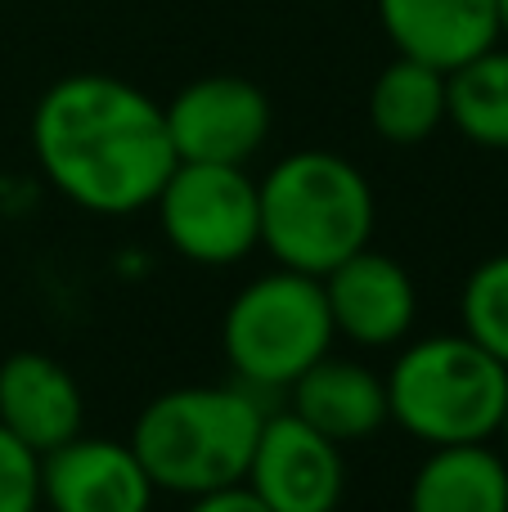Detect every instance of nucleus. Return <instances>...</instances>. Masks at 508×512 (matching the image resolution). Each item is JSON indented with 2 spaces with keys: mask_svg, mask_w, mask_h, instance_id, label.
Returning a JSON list of instances; mask_svg holds the SVG:
<instances>
[{
  "mask_svg": "<svg viewBox=\"0 0 508 512\" xmlns=\"http://www.w3.org/2000/svg\"><path fill=\"white\" fill-rule=\"evenodd\" d=\"M32 153L45 180L95 216L153 207L176 167L162 104L108 72H72L36 99Z\"/></svg>",
  "mask_w": 508,
  "mask_h": 512,
  "instance_id": "obj_1",
  "label": "nucleus"
},
{
  "mask_svg": "<svg viewBox=\"0 0 508 512\" xmlns=\"http://www.w3.org/2000/svg\"><path fill=\"white\" fill-rule=\"evenodd\" d=\"M261 248L284 270L324 274L374 239V189L351 158L302 149L279 158L257 185Z\"/></svg>",
  "mask_w": 508,
  "mask_h": 512,
  "instance_id": "obj_2",
  "label": "nucleus"
},
{
  "mask_svg": "<svg viewBox=\"0 0 508 512\" xmlns=\"http://www.w3.org/2000/svg\"><path fill=\"white\" fill-rule=\"evenodd\" d=\"M261 423L266 409L243 387H176L140 409L131 450L153 490L194 499L248 477Z\"/></svg>",
  "mask_w": 508,
  "mask_h": 512,
  "instance_id": "obj_3",
  "label": "nucleus"
},
{
  "mask_svg": "<svg viewBox=\"0 0 508 512\" xmlns=\"http://www.w3.org/2000/svg\"><path fill=\"white\" fill-rule=\"evenodd\" d=\"M387 423L423 445H473L500 432L508 369L468 333L410 342L387 373Z\"/></svg>",
  "mask_w": 508,
  "mask_h": 512,
  "instance_id": "obj_4",
  "label": "nucleus"
},
{
  "mask_svg": "<svg viewBox=\"0 0 508 512\" xmlns=\"http://www.w3.org/2000/svg\"><path fill=\"white\" fill-rule=\"evenodd\" d=\"M324 283L279 265L275 274L243 283L221 319V351L248 387H293L333 346Z\"/></svg>",
  "mask_w": 508,
  "mask_h": 512,
  "instance_id": "obj_5",
  "label": "nucleus"
},
{
  "mask_svg": "<svg viewBox=\"0 0 508 512\" xmlns=\"http://www.w3.org/2000/svg\"><path fill=\"white\" fill-rule=\"evenodd\" d=\"M162 239L194 265H234L261 243V203L248 167L176 162L158 198Z\"/></svg>",
  "mask_w": 508,
  "mask_h": 512,
  "instance_id": "obj_6",
  "label": "nucleus"
},
{
  "mask_svg": "<svg viewBox=\"0 0 508 512\" xmlns=\"http://www.w3.org/2000/svg\"><path fill=\"white\" fill-rule=\"evenodd\" d=\"M176 162H230L248 167L270 135V99L257 81L212 72L162 104Z\"/></svg>",
  "mask_w": 508,
  "mask_h": 512,
  "instance_id": "obj_7",
  "label": "nucleus"
},
{
  "mask_svg": "<svg viewBox=\"0 0 508 512\" xmlns=\"http://www.w3.org/2000/svg\"><path fill=\"white\" fill-rule=\"evenodd\" d=\"M243 486L270 512H338L347 490L342 445L288 409L261 423Z\"/></svg>",
  "mask_w": 508,
  "mask_h": 512,
  "instance_id": "obj_8",
  "label": "nucleus"
},
{
  "mask_svg": "<svg viewBox=\"0 0 508 512\" xmlns=\"http://www.w3.org/2000/svg\"><path fill=\"white\" fill-rule=\"evenodd\" d=\"M324 301H329L333 333L351 346L383 351L410 337L419 319V288L396 256L360 248L324 274Z\"/></svg>",
  "mask_w": 508,
  "mask_h": 512,
  "instance_id": "obj_9",
  "label": "nucleus"
},
{
  "mask_svg": "<svg viewBox=\"0 0 508 512\" xmlns=\"http://www.w3.org/2000/svg\"><path fill=\"white\" fill-rule=\"evenodd\" d=\"M153 481L135 459L131 441L72 436L41 454V504L45 512H149Z\"/></svg>",
  "mask_w": 508,
  "mask_h": 512,
  "instance_id": "obj_10",
  "label": "nucleus"
},
{
  "mask_svg": "<svg viewBox=\"0 0 508 512\" xmlns=\"http://www.w3.org/2000/svg\"><path fill=\"white\" fill-rule=\"evenodd\" d=\"M378 23L396 54L437 72H450L500 45L495 0H378Z\"/></svg>",
  "mask_w": 508,
  "mask_h": 512,
  "instance_id": "obj_11",
  "label": "nucleus"
},
{
  "mask_svg": "<svg viewBox=\"0 0 508 512\" xmlns=\"http://www.w3.org/2000/svg\"><path fill=\"white\" fill-rule=\"evenodd\" d=\"M86 423L81 387L59 360L41 351H18L0 360V427L36 454L72 441Z\"/></svg>",
  "mask_w": 508,
  "mask_h": 512,
  "instance_id": "obj_12",
  "label": "nucleus"
},
{
  "mask_svg": "<svg viewBox=\"0 0 508 512\" xmlns=\"http://www.w3.org/2000/svg\"><path fill=\"white\" fill-rule=\"evenodd\" d=\"M288 391L293 414L338 445L365 441L387 423V382L356 360L324 355Z\"/></svg>",
  "mask_w": 508,
  "mask_h": 512,
  "instance_id": "obj_13",
  "label": "nucleus"
},
{
  "mask_svg": "<svg viewBox=\"0 0 508 512\" xmlns=\"http://www.w3.org/2000/svg\"><path fill=\"white\" fill-rule=\"evenodd\" d=\"M410 512H508V459L491 441L437 445L410 481Z\"/></svg>",
  "mask_w": 508,
  "mask_h": 512,
  "instance_id": "obj_14",
  "label": "nucleus"
},
{
  "mask_svg": "<svg viewBox=\"0 0 508 512\" xmlns=\"http://www.w3.org/2000/svg\"><path fill=\"white\" fill-rule=\"evenodd\" d=\"M369 122L387 144H423L446 126V72L396 54L369 90Z\"/></svg>",
  "mask_w": 508,
  "mask_h": 512,
  "instance_id": "obj_15",
  "label": "nucleus"
},
{
  "mask_svg": "<svg viewBox=\"0 0 508 512\" xmlns=\"http://www.w3.org/2000/svg\"><path fill=\"white\" fill-rule=\"evenodd\" d=\"M446 122L477 149L508 153V45L446 72Z\"/></svg>",
  "mask_w": 508,
  "mask_h": 512,
  "instance_id": "obj_16",
  "label": "nucleus"
},
{
  "mask_svg": "<svg viewBox=\"0 0 508 512\" xmlns=\"http://www.w3.org/2000/svg\"><path fill=\"white\" fill-rule=\"evenodd\" d=\"M464 333L508 369V252L486 256L459 292Z\"/></svg>",
  "mask_w": 508,
  "mask_h": 512,
  "instance_id": "obj_17",
  "label": "nucleus"
},
{
  "mask_svg": "<svg viewBox=\"0 0 508 512\" xmlns=\"http://www.w3.org/2000/svg\"><path fill=\"white\" fill-rule=\"evenodd\" d=\"M0 512H41V454L0 427Z\"/></svg>",
  "mask_w": 508,
  "mask_h": 512,
  "instance_id": "obj_18",
  "label": "nucleus"
},
{
  "mask_svg": "<svg viewBox=\"0 0 508 512\" xmlns=\"http://www.w3.org/2000/svg\"><path fill=\"white\" fill-rule=\"evenodd\" d=\"M185 512H270V508L239 481V486H221V490H207V495H194Z\"/></svg>",
  "mask_w": 508,
  "mask_h": 512,
  "instance_id": "obj_19",
  "label": "nucleus"
},
{
  "mask_svg": "<svg viewBox=\"0 0 508 512\" xmlns=\"http://www.w3.org/2000/svg\"><path fill=\"white\" fill-rule=\"evenodd\" d=\"M495 9H500V41L508 45V0H495Z\"/></svg>",
  "mask_w": 508,
  "mask_h": 512,
  "instance_id": "obj_20",
  "label": "nucleus"
},
{
  "mask_svg": "<svg viewBox=\"0 0 508 512\" xmlns=\"http://www.w3.org/2000/svg\"><path fill=\"white\" fill-rule=\"evenodd\" d=\"M504 441V459H508V405H504V418H500V432H495Z\"/></svg>",
  "mask_w": 508,
  "mask_h": 512,
  "instance_id": "obj_21",
  "label": "nucleus"
}]
</instances>
